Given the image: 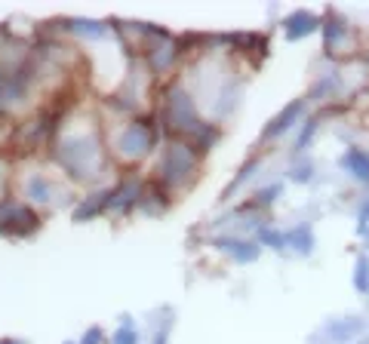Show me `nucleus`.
Returning a JSON list of instances; mask_svg holds the SVG:
<instances>
[{
    "label": "nucleus",
    "mask_w": 369,
    "mask_h": 344,
    "mask_svg": "<svg viewBox=\"0 0 369 344\" xmlns=\"http://www.w3.org/2000/svg\"><path fill=\"white\" fill-rule=\"evenodd\" d=\"M163 123H167L169 129L188 132V136H194V132L203 127V123L197 120V111H194V105H191L188 92H182V89H173V92L167 96V108H163Z\"/></svg>",
    "instance_id": "f03ea898"
},
{
    "label": "nucleus",
    "mask_w": 369,
    "mask_h": 344,
    "mask_svg": "<svg viewBox=\"0 0 369 344\" xmlns=\"http://www.w3.org/2000/svg\"><path fill=\"white\" fill-rule=\"evenodd\" d=\"M194 157L197 154L191 144H169L160 157V166H157L163 184H182L194 172Z\"/></svg>",
    "instance_id": "7ed1b4c3"
},
{
    "label": "nucleus",
    "mask_w": 369,
    "mask_h": 344,
    "mask_svg": "<svg viewBox=\"0 0 369 344\" xmlns=\"http://www.w3.org/2000/svg\"><path fill=\"white\" fill-rule=\"evenodd\" d=\"M348 37V28H345V22H341L339 16H329V22H326V28H323V46H326V52L329 50H339L341 41Z\"/></svg>",
    "instance_id": "ddd939ff"
},
{
    "label": "nucleus",
    "mask_w": 369,
    "mask_h": 344,
    "mask_svg": "<svg viewBox=\"0 0 369 344\" xmlns=\"http://www.w3.org/2000/svg\"><path fill=\"white\" fill-rule=\"evenodd\" d=\"M41 228V218L31 213L28 206H3L0 209V230L12 237H28Z\"/></svg>",
    "instance_id": "423d86ee"
},
{
    "label": "nucleus",
    "mask_w": 369,
    "mask_h": 344,
    "mask_svg": "<svg viewBox=\"0 0 369 344\" xmlns=\"http://www.w3.org/2000/svg\"><path fill=\"white\" fill-rule=\"evenodd\" d=\"M280 191H283L280 184H271V188H265L259 197H255V206H271L274 197H280Z\"/></svg>",
    "instance_id": "4be33fe9"
},
{
    "label": "nucleus",
    "mask_w": 369,
    "mask_h": 344,
    "mask_svg": "<svg viewBox=\"0 0 369 344\" xmlns=\"http://www.w3.org/2000/svg\"><path fill=\"white\" fill-rule=\"evenodd\" d=\"M102 338H105V332H102L98 326H92L89 332L83 335V341H81V344H102Z\"/></svg>",
    "instance_id": "b1692460"
},
{
    "label": "nucleus",
    "mask_w": 369,
    "mask_h": 344,
    "mask_svg": "<svg viewBox=\"0 0 369 344\" xmlns=\"http://www.w3.org/2000/svg\"><path fill=\"white\" fill-rule=\"evenodd\" d=\"M65 25H71V31H77V34H89V37H102V34H105V25H102V22H87V19H68Z\"/></svg>",
    "instance_id": "a211bd4d"
},
{
    "label": "nucleus",
    "mask_w": 369,
    "mask_h": 344,
    "mask_svg": "<svg viewBox=\"0 0 369 344\" xmlns=\"http://www.w3.org/2000/svg\"><path fill=\"white\" fill-rule=\"evenodd\" d=\"M320 335L335 344H357L366 335V320L363 316H339V320H329L320 329Z\"/></svg>",
    "instance_id": "39448f33"
},
{
    "label": "nucleus",
    "mask_w": 369,
    "mask_h": 344,
    "mask_svg": "<svg viewBox=\"0 0 369 344\" xmlns=\"http://www.w3.org/2000/svg\"><path fill=\"white\" fill-rule=\"evenodd\" d=\"M357 228H369V200L360 206V213H357Z\"/></svg>",
    "instance_id": "393cba45"
},
{
    "label": "nucleus",
    "mask_w": 369,
    "mask_h": 344,
    "mask_svg": "<svg viewBox=\"0 0 369 344\" xmlns=\"http://www.w3.org/2000/svg\"><path fill=\"white\" fill-rule=\"evenodd\" d=\"M0 344H22V341H16V338H3Z\"/></svg>",
    "instance_id": "a878e982"
},
{
    "label": "nucleus",
    "mask_w": 369,
    "mask_h": 344,
    "mask_svg": "<svg viewBox=\"0 0 369 344\" xmlns=\"http://www.w3.org/2000/svg\"><path fill=\"white\" fill-rule=\"evenodd\" d=\"M28 197H31L34 203H46V200L52 197V184L46 182L43 175H34V178L28 182Z\"/></svg>",
    "instance_id": "dca6fc26"
},
{
    "label": "nucleus",
    "mask_w": 369,
    "mask_h": 344,
    "mask_svg": "<svg viewBox=\"0 0 369 344\" xmlns=\"http://www.w3.org/2000/svg\"><path fill=\"white\" fill-rule=\"evenodd\" d=\"M215 246H219L228 258H234L237 264H253L255 258L262 255L259 243H253V240H237V237H219V240H215Z\"/></svg>",
    "instance_id": "0eeeda50"
},
{
    "label": "nucleus",
    "mask_w": 369,
    "mask_h": 344,
    "mask_svg": "<svg viewBox=\"0 0 369 344\" xmlns=\"http://www.w3.org/2000/svg\"><path fill=\"white\" fill-rule=\"evenodd\" d=\"M314 132H317V117H311V120L305 123V129H302V136L295 138V151H305V144L314 138Z\"/></svg>",
    "instance_id": "412c9836"
},
{
    "label": "nucleus",
    "mask_w": 369,
    "mask_h": 344,
    "mask_svg": "<svg viewBox=\"0 0 369 344\" xmlns=\"http://www.w3.org/2000/svg\"><path fill=\"white\" fill-rule=\"evenodd\" d=\"M289 175H293V182H311L314 166H311V163H299V166L289 169Z\"/></svg>",
    "instance_id": "5701e85b"
},
{
    "label": "nucleus",
    "mask_w": 369,
    "mask_h": 344,
    "mask_svg": "<svg viewBox=\"0 0 369 344\" xmlns=\"http://www.w3.org/2000/svg\"><path fill=\"white\" fill-rule=\"evenodd\" d=\"M317 28H320V19L314 16V12H308V10H295V12H289V16L283 19V31H286L289 41H302V37L314 34Z\"/></svg>",
    "instance_id": "6e6552de"
},
{
    "label": "nucleus",
    "mask_w": 369,
    "mask_h": 344,
    "mask_svg": "<svg viewBox=\"0 0 369 344\" xmlns=\"http://www.w3.org/2000/svg\"><path fill=\"white\" fill-rule=\"evenodd\" d=\"M286 243H289V246H293L299 255H311V252H314L311 224H295L293 230H286Z\"/></svg>",
    "instance_id": "f8f14e48"
},
{
    "label": "nucleus",
    "mask_w": 369,
    "mask_h": 344,
    "mask_svg": "<svg viewBox=\"0 0 369 344\" xmlns=\"http://www.w3.org/2000/svg\"><path fill=\"white\" fill-rule=\"evenodd\" d=\"M341 166L351 172L354 182L369 184V151H363V148H348L345 154H341Z\"/></svg>",
    "instance_id": "9d476101"
},
{
    "label": "nucleus",
    "mask_w": 369,
    "mask_h": 344,
    "mask_svg": "<svg viewBox=\"0 0 369 344\" xmlns=\"http://www.w3.org/2000/svg\"><path fill=\"white\" fill-rule=\"evenodd\" d=\"M354 286H357V292H369V255L366 252H360L357 264H354Z\"/></svg>",
    "instance_id": "f3484780"
},
{
    "label": "nucleus",
    "mask_w": 369,
    "mask_h": 344,
    "mask_svg": "<svg viewBox=\"0 0 369 344\" xmlns=\"http://www.w3.org/2000/svg\"><path fill=\"white\" fill-rule=\"evenodd\" d=\"M59 163L71 172V178H89L98 166L96 142H89V138H68V142H62Z\"/></svg>",
    "instance_id": "f257e3e1"
},
{
    "label": "nucleus",
    "mask_w": 369,
    "mask_h": 344,
    "mask_svg": "<svg viewBox=\"0 0 369 344\" xmlns=\"http://www.w3.org/2000/svg\"><path fill=\"white\" fill-rule=\"evenodd\" d=\"M341 89V77L339 74H323L317 86L311 89V98H329L333 92H339Z\"/></svg>",
    "instance_id": "2eb2a0df"
},
{
    "label": "nucleus",
    "mask_w": 369,
    "mask_h": 344,
    "mask_svg": "<svg viewBox=\"0 0 369 344\" xmlns=\"http://www.w3.org/2000/svg\"><path fill=\"white\" fill-rule=\"evenodd\" d=\"M255 169H259V160H255V157H253V160H249V163H246V166H243V169H240V175H237V178H234V182H231V184H228V188H225V197H231V194H234V191H237V188H240V184H243V182H249V175H253V172H255Z\"/></svg>",
    "instance_id": "aec40b11"
},
{
    "label": "nucleus",
    "mask_w": 369,
    "mask_h": 344,
    "mask_svg": "<svg viewBox=\"0 0 369 344\" xmlns=\"http://www.w3.org/2000/svg\"><path fill=\"white\" fill-rule=\"evenodd\" d=\"M111 194L114 191H98V194H92L87 197V200L81 203V206L74 209V222H83V218H92V215H98L105 206H111Z\"/></svg>",
    "instance_id": "9b49d317"
},
{
    "label": "nucleus",
    "mask_w": 369,
    "mask_h": 344,
    "mask_svg": "<svg viewBox=\"0 0 369 344\" xmlns=\"http://www.w3.org/2000/svg\"><path fill=\"white\" fill-rule=\"evenodd\" d=\"M357 344H369V335H363V338H360Z\"/></svg>",
    "instance_id": "bb28decb"
},
{
    "label": "nucleus",
    "mask_w": 369,
    "mask_h": 344,
    "mask_svg": "<svg viewBox=\"0 0 369 344\" xmlns=\"http://www.w3.org/2000/svg\"><path fill=\"white\" fill-rule=\"evenodd\" d=\"M255 243L265 246V249H277V252H283V246H286V234H283V230H274V228H259Z\"/></svg>",
    "instance_id": "4468645a"
},
{
    "label": "nucleus",
    "mask_w": 369,
    "mask_h": 344,
    "mask_svg": "<svg viewBox=\"0 0 369 344\" xmlns=\"http://www.w3.org/2000/svg\"><path fill=\"white\" fill-rule=\"evenodd\" d=\"M154 142H157L154 127H151L148 120H138V123H129V127L120 132V138H117V151H120L123 157H142L154 148Z\"/></svg>",
    "instance_id": "20e7f679"
},
{
    "label": "nucleus",
    "mask_w": 369,
    "mask_h": 344,
    "mask_svg": "<svg viewBox=\"0 0 369 344\" xmlns=\"http://www.w3.org/2000/svg\"><path fill=\"white\" fill-rule=\"evenodd\" d=\"M302 111H305V102H289L286 108H283L280 114H277L274 120L265 127V132H262V138H265V142H271V138H280L283 132L293 129V123L302 117Z\"/></svg>",
    "instance_id": "1a4fd4ad"
},
{
    "label": "nucleus",
    "mask_w": 369,
    "mask_h": 344,
    "mask_svg": "<svg viewBox=\"0 0 369 344\" xmlns=\"http://www.w3.org/2000/svg\"><path fill=\"white\" fill-rule=\"evenodd\" d=\"M111 344H138V332L133 323H120V329H117L114 335H111Z\"/></svg>",
    "instance_id": "6ab92c4d"
}]
</instances>
